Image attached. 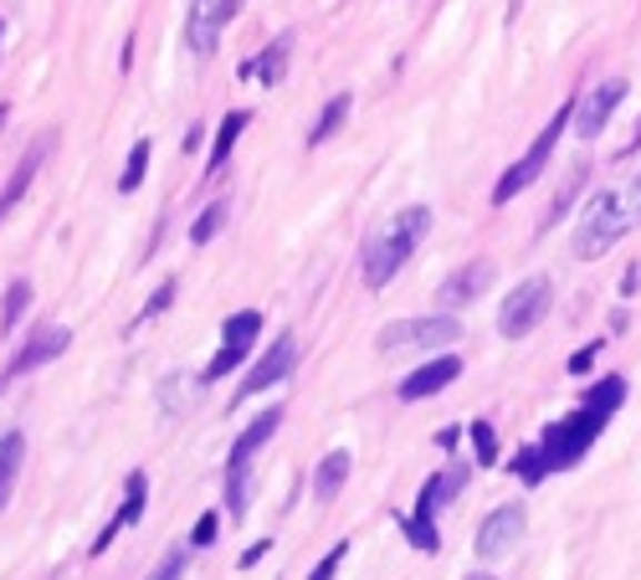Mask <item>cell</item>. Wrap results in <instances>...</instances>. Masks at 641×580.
Masks as SVG:
<instances>
[{
	"label": "cell",
	"mask_w": 641,
	"mask_h": 580,
	"mask_svg": "<svg viewBox=\"0 0 641 580\" xmlns=\"http://www.w3.org/2000/svg\"><path fill=\"white\" fill-rule=\"evenodd\" d=\"M252 493H257L252 468L227 472V513H231V524H241V519H247V509H252Z\"/></svg>",
	"instance_id": "f1b7e54d"
},
{
	"label": "cell",
	"mask_w": 641,
	"mask_h": 580,
	"mask_svg": "<svg viewBox=\"0 0 641 580\" xmlns=\"http://www.w3.org/2000/svg\"><path fill=\"white\" fill-rule=\"evenodd\" d=\"M627 78H611L601 82V88H590V93H580V103H574V134L580 139H601L605 123H611V113L627 103Z\"/></svg>",
	"instance_id": "9a60e30c"
},
{
	"label": "cell",
	"mask_w": 641,
	"mask_h": 580,
	"mask_svg": "<svg viewBox=\"0 0 641 580\" xmlns=\"http://www.w3.org/2000/svg\"><path fill=\"white\" fill-rule=\"evenodd\" d=\"M190 570V544H174V550H164V560L154 570H149V580H186Z\"/></svg>",
	"instance_id": "e575fe53"
},
{
	"label": "cell",
	"mask_w": 641,
	"mask_h": 580,
	"mask_svg": "<svg viewBox=\"0 0 641 580\" xmlns=\"http://www.w3.org/2000/svg\"><path fill=\"white\" fill-rule=\"evenodd\" d=\"M637 293H641V268L631 262V268L621 272V298H637Z\"/></svg>",
	"instance_id": "60d3db41"
},
{
	"label": "cell",
	"mask_w": 641,
	"mask_h": 580,
	"mask_svg": "<svg viewBox=\"0 0 641 580\" xmlns=\"http://www.w3.org/2000/svg\"><path fill=\"white\" fill-rule=\"evenodd\" d=\"M149 160H154V139H134V149H129V160H123V176H119V190H123V196H134V190L144 186Z\"/></svg>",
	"instance_id": "f546056e"
},
{
	"label": "cell",
	"mask_w": 641,
	"mask_h": 580,
	"mask_svg": "<svg viewBox=\"0 0 641 580\" xmlns=\"http://www.w3.org/2000/svg\"><path fill=\"white\" fill-rule=\"evenodd\" d=\"M282 406H268V411H257L247 427H241L237 437H231V452H227V472H237V468H252V458L262 452V447L272 442V437L282 432Z\"/></svg>",
	"instance_id": "e0dca14e"
},
{
	"label": "cell",
	"mask_w": 641,
	"mask_h": 580,
	"mask_svg": "<svg viewBox=\"0 0 641 580\" xmlns=\"http://www.w3.org/2000/svg\"><path fill=\"white\" fill-rule=\"evenodd\" d=\"M288 62H293V31H282V37L268 41L257 57H247V62H241V78H252L257 88H278V82L288 78Z\"/></svg>",
	"instance_id": "ac0fdd59"
},
{
	"label": "cell",
	"mask_w": 641,
	"mask_h": 580,
	"mask_svg": "<svg viewBox=\"0 0 641 580\" xmlns=\"http://www.w3.org/2000/svg\"><path fill=\"white\" fill-rule=\"evenodd\" d=\"M144 509H149V472L134 468L129 478H123V503H119L113 519H119L123 529H139V524H144Z\"/></svg>",
	"instance_id": "603a6c76"
},
{
	"label": "cell",
	"mask_w": 641,
	"mask_h": 580,
	"mask_svg": "<svg viewBox=\"0 0 641 580\" xmlns=\"http://www.w3.org/2000/svg\"><path fill=\"white\" fill-rule=\"evenodd\" d=\"M590 186V160H574L570 170H564V186L549 196V206H544V217H539V231H554L560 227V217H570V206L580 201V190Z\"/></svg>",
	"instance_id": "ffe728a7"
},
{
	"label": "cell",
	"mask_w": 641,
	"mask_h": 580,
	"mask_svg": "<svg viewBox=\"0 0 641 580\" xmlns=\"http://www.w3.org/2000/svg\"><path fill=\"white\" fill-rule=\"evenodd\" d=\"M395 529H401L405 540H411V550H421V554H437V550H441V524H437V519L395 513Z\"/></svg>",
	"instance_id": "4316f807"
},
{
	"label": "cell",
	"mask_w": 641,
	"mask_h": 580,
	"mask_svg": "<svg viewBox=\"0 0 641 580\" xmlns=\"http://www.w3.org/2000/svg\"><path fill=\"white\" fill-rule=\"evenodd\" d=\"M174 298H180V283H174V278H164V283L154 288V298H144V309L134 313V324H149V319H160V313L170 309Z\"/></svg>",
	"instance_id": "836d02e7"
},
{
	"label": "cell",
	"mask_w": 641,
	"mask_h": 580,
	"mask_svg": "<svg viewBox=\"0 0 641 580\" xmlns=\"http://www.w3.org/2000/svg\"><path fill=\"white\" fill-rule=\"evenodd\" d=\"M293 370H298V339H293V334H272V344L257 354L252 370L241 376V386H237V396H231V406L252 401V396H268L272 386L293 380Z\"/></svg>",
	"instance_id": "30bf717a"
},
{
	"label": "cell",
	"mask_w": 641,
	"mask_h": 580,
	"mask_svg": "<svg viewBox=\"0 0 641 580\" xmlns=\"http://www.w3.org/2000/svg\"><path fill=\"white\" fill-rule=\"evenodd\" d=\"M247 123H252V109H231L227 119L216 123V139H211V154H206V180H221L231 164V149L241 144V134H247Z\"/></svg>",
	"instance_id": "d6986e66"
},
{
	"label": "cell",
	"mask_w": 641,
	"mask_h": 580,
	"mask_svg": "<svg viewBox=\"0 0 641 580\" xmlns=\"http://www.w3.org/2000/svg\"><path fill=\"white\" fill-rule=\"evenodd\" d=\"M457 442H462V432H457V427H441V432H437V447H441V452H457Z\"/></svg>",
	"instance_id": "7bdbcfd3"
},
{
	"label": "cell",
	"mask_w": 641,
	"mask_h": 580,
	"mask_svg": "<svg viewBox=\"0 0 641 580\" xmlns=\"http://www.w3.org/2000/svg\"><path fill=\"white\" fill-rule=\"evenodd\" d=\"M68 344H72V329H62V324H41V329H31L21 344H16V354L6 364H0V396L11 391L21 376H31V370H41V364H52V360H62L68 354Z\"/></svg>",
	"instance_id": "9c48e42d"
},
{
	"label": "cell",
	"mask_w": 641,
	"mask_h": 580,
	"mask_svg": "<svg viewBox=\"0 0 641 580\" xmlns=\"http://www.w3.org/2000/svg\"><path fill=\"white\" fill-rule=\"evenodd\" d=\"M27 309H31V283L27 278H11L6 298H0V334H16V324L27 319Z\"/></svg>",
	"instance_id": "484cf974"
},
{
	"label": "cell",
	"mask_w": 641,
	"mask_h": 580,
	"mask_svg": "<svg viewBox=\"0 0 641 580\" xmlns=\"http://www.w3.org/2000/svg\"><path fill=\"white\" fill-rule=\"evenodd\" d=\"M0 41H6V21H0Z\"/></svg>",
	"instance_id": "7dc6e473"
},
{
	"label": "cell",
	"mask_w": 641,
	"mask_h": 580,
	"mask_svg": "<svg viewBox=\"0 0 641 580\" xmlns=\"http://www.w3.org/2000/svg\"><path fill=\"white\" fill-rule=\"evenodd\" d=\"M344 560H349V540H339L334 550H323V554H319V566L308 570V580H334V576H339V566H344Z\"/></svg>",
	"instance_id": "8d00e7d4"
},
{
	"label": "cell",
	"mask_w": 641,
	"mask_h": 580,
	"mask_svg": "<svg viewBox=\"0 0 641 580\" xmlns=\"http://www.w3.org/2000/svg\"><path fill=\"white\" fill-rule=\"evenodd\" d=\"M627 211H631V227H641V170L631 176V186H627Z\"/></svg>",
	"instance_id": "ab89813d"
},
{
	"label": "cell",
	"mask_w": 641,
	"mask_h": 580,
	"mask_svg": "<svg viewBox=\"0 0 641 580\" xmlns=\"http://www.w3.org/2000/svg\"><path fill=\"white\" fill-rule=\"evenodd\" d=\"M468 442H472V462L478 468H493L498 462V427L488 417H478V421H468Z\"/></svg>",
	"instance_id": "1f68e13d"
},
{
	"label": "cell",
	"mask_w": 641,
	"mask_h": 580,
	"mask_svg": "<svg viewBox=\"0 0 641 580\" xmlns=\"http://www.w3.org/2000/svg\"><path fill=\"white\" fill-rule=\"evenodd\" d=\"M631 154H641V119H637V134H631L627 149H621V160H631Z\"/></svg>",
	"instance_id": "ee69618b"
},
{
	"label": "cell",
	"mask_w": 641,
	"mask_h": 580,
	"mask_svg": "<svg viewBox=\"0 0 641 580\" xmlns=\"http://www.w3.org/2000/svg\"><path fill=\"white\" fill-rule=\"evenodd\" d=\"M6 119H11V103H0V129H6Z\"/></svg>",
	"instance_id": "f6af8a7d"
},
{
	"label": "cell",
	"mask_w": 641,
	"mask_h": 580,
	"mask_svg": "<svg viewBox=\"0 0 641 580\" xmlns=\"http://www.w3.org/2000/svg\"><path fill=\"white\" fill-rule=\"evenodd\" d=\"M47 154H52V134L31 139V144L21 149V160L11 164V176H6V186H0V221L11 217V211H16L21 201H27V190L37 186V176H41V164H47Z\"/></svg>",
	"instance_id": "2e32d148"
},
{
	"label": "cell",
	"mask_w": 641,
	"mask_h": 580,
	"mask_svg": "<svg viewBox=\"0 0 641 580\" xmlns=\"http://www.w3.org/2000/svg\"><path fill=\"white\" fill-rule=\"evenodd\" d=\"M468 364H462V354H452V350H441V354H431V360H421L411 370V376L395 386V396L401 401H431V396H441L447 386H457V376H462Z\"/></svg>",
	"instance_id": "5bb4252c"
},
{
	"label": "cell",
	"mask_w": 641,
	"mask_h": 580,
	"mask_svg": "<svg viewBox=\"0 0 641 580\" xmlns=\"http://www.w3.org/2000/svg\"><path fill=\"white\" fill-rule=\"evenodd\" d=\"M631 386L627 376H601V380H590L585 391H580V406H595V411H605V417H615L621 406H627Z\"/></svg>",
	"instance_id": "cb8c5ba5"
},
{
	"label": "cell",
	"mask_w": 641,
	"mask_h": 580,
	"mask_svg": "<svg viewBox=\"0 0 641 580\" xmlns=\"http://www.w3.org/2000/svg\"><path fill=\"white\" fill-rule=\"evenodd\" d=\"M493 278H498L493 257H472V262L452 268L437 283V313H457V309H468V303H478V298L493 288Z\"/></svg>",
	"instance_id": "7c38bea8"
},
{
	"label": "cell",
	"mask_w": 641,
	"mask_h": 580,
	"mask_svg": "<svg viewBox=\"0 0 641 580\" xmlns=\"http://www.w3.org/2000/svg\"><path fill=\"white\" fill-rule=\"evenodd\" d=\"M349 472H354V458H349L344 447H334L329 458H319V468H313V499H319V503H334L339 493H344Z\"/></svg>",
	"instance_id": "44dd1931"
},
{
	"label": "cell",
	"mask_w": 641,
	"mask_h": 580,
	"mask_svg": "<svg viewBox=\"0 0 641 580\" xmlns=\"http://www.w3.org/2000/svg\"><path fill=\"white\" fill-rule=\"evenodd\" d=\"M21 468H27V432H16L11 427V432H0V513H6V503H11Z\"/></svg>",
	"instance_id": "7402d4cb"
},
{
	"label": "cell",
	"mask_w": 641,
	"mask_h": 580,
	"mask_svg": "<svg viewBox=\"0 0 641 580\" xmlns=\"http://www.w3.org/2000/svg\"><path fill=\"white\" fill-rule=\"evenodd\" d=\"M349 109H354V98H349V93H334V98H329V103L319 109V119L308 123V149H313V144H329V139L344 129Z\"/></svg>",
	"instance_id": "d4e9b609"
},
{
	"label": "cell",
	"mask_w": 641,
	"mask_h": 580,
	"mask_svg": "<svg viewBox=\"0 0 641 580\" xmlns=\"http://www.w3.org/2000/svg\"><path fill=\"white\" fill-rule=\"evenodd\" d=\"M472 472H478V462H472V458H457V462H447V468H437L427 483H421L411 513H415V519H441V509H447L457 493H468Z\"/></svg>",
	"instance_id": "4fadbf2b"
},
{
	"label": "cell",
	"mask_w": 641,
	"mask_h": 580,
	"mask_svg": "<svg viewBox=\"0 0 641 580\" xmlns=\"http://www.w3.org/2000/svg\"><path fill=\"white\" fill-rule=\"evenodd\" d=\"M508 472L519 478L523 488H539L549 478V468H544V452H539V442H529V447H519L513 458H508Z\"/></svg>",
	"instance_id": "4dcf8cb0"
},
{
	"label": "cell",
	"mask_w": 641,
	"mask_h": 580,
	"mask_svg": "<svg viewBox=\"0 0 641 580\" xmlns=\"http://www.w3.org/2000/svg\"><path fill=\"white\" fill-rule=\"evenodd\" d=\"M268 554H272V534H268V540H257V544H247V550H241V570H257L262 560H268Z\"/></svg>",
	"instance_id": "f35d334b"
},
{
	"label": "cell",
	"mask_w": 641,
	"mask_h": 580,
	"mask_svg": "<svg viewBox=\"0 0 641 580\" xmlns=\"http://www.w3.org/2000/svg\"><path fill=\"white\" fill-rule=\"evenodd\" d=\"M221 540V509H206L196 524H190V550H211V544Z\"/></svg>",
	"instance_id": "d6a6232c"
},
{
	"label": "cell",
	"mask_w": 641,
	"mask_h": 580,
	"mask_svg": "<svg viewBox=\"0 0 641 580\" xmlns=\"http://www.w3.org/2000/svg\"><path fill=\"white\" fill-rule=\"evenodd\" d=\"M201 144H206V129H201V123H190V134L180 139V149H186V154H196Z\"/></svg>",
	"instance_id": "b9f144b4"
},
{
	"label": "cell",
	"mask_w": 641,
	"mask_h": 580,
	"mask_svg": "<svg viewBox=\"0 0 641 580\" xmlns=\"http://www.w3.org/2000/svg\"><path fill=\"white\" fill-rule=\"evenodd\" d=\"M468 334L462 329V319L457 313H415V319H395V324H385L380 334H374V350L380 354H441L452 350L457 339Z\"/></svg>",
	"instance_id": "5b68a950"
},
{
	"label": "cell",
	"mask_w": 641,
	"mask_h": 580,
	"mask_svg": "<svg viewBox=\"0 0 641 580\" xmlns=\"http://www.w3.org/2000/svg\"><path fill=\"white\" fill-rule=\"evenodd\" d=\"M427 237H431V206H405V211H395V217L374 231L370 242H364V252H360L364 288L380 293V288L395 283V272L411 262L415 247L427 242Z\"/></svg>",
	"instance_id": "6da1fadb"
},
{
	"label": "cell",
	"mask_w": 641,
	"mask_h": 580,
	"mask_svg": "<svg viewBox=\"0 0 641 580\" xmlns=\"http://www.w3.org/2000/svg\"><path fill=\"white\" fill-rule=\"evenodd\" d=\"M611 427V417L605 411H595V406H574L570 417H554L539 432V452H544V468L549 472H570L580 468V462L590 458V447L601 442V432Z\"/></svg>",
	"instance_id": "3957f363"
},
{
	"label": "cell",
	"mask_w": 641,
	"mask_h": 580,
	"mask_svg": "<svg viewBox=\"0 0 641 580\" xmlns=\"http://www.w3.org/2000/svg\"><path fill=\"white\" fill-rule=\"evenodd\" d=\"M523 529H529V503H523V499L498 503V509L482 513L478 534H472V554H478V566H493V560L513 554V544L523 540Z\"/></svg>",
	"instance_id": "52a82bcc"
},
{
	"label": "cell",
	"mask_w": 641,
	"mask_h": 580,
	"mask_svg": "<svg viewBox=\"0 0 641 580\" xmlns=\"http://www.w3.org/2000/svg\"><path fill=\"white\" fill-rule=\"evenodd\" d=\"M247 0H190L186 6V47L196 57H211L221 47V31L241 16Z\"/></svg>",
	"instance_id": "8fae6325"
},
{
	"label": "cell",
	"mask_w": 641,
	"mask_h": 580,
	"mask_svg": "<svg viewBox=\"0 0 641 580\" xmlns=\"http://www.w3.org/2000/svg\"><path fill=\"white\" fill-rule=\"evenodd\" d=\"M574 103H580V93H570V98H564L560 109H554V119H549L544 129H539V139H534V144L523 149L519 160H513V164H508V170H503V176H498V186H493V206L519 201L523 190H529V186H534V180L549 170V160H554V149H560V139L574 129Z\"/></svg>",
	"instance_id": "7a4b0ae2"
},
{
	"label": "cell",
	"mask_w": 641,
	"mask_h": 580,
	"mask_svg": "<svg viewBox=\"0 0 641 580\" xmlns=\"http://www.w3.org/2000/svg\"><path fill=\"white\" fill-rule=\"evenodd\" d=\"M549 309H554V283H549L544 272H534V278H523V283L503 298V309H498V334L503 339L534 334V329L549 319Z\"/></svg>",
	"instance_id": "8992f818"
},
{
	"label": "cell",
	"mask_w": 641,
	"mask_h": 580,
	"mask_svg": "<svg viewBox=\"0 0 641 580\" xmlns=\"http://www.w3.org/2000/svg\"><path fill=\"white\" fill-rule=\"evenodd\" d=\"M231 221V201H211L201 217L190 221V247H211L221 237V227Z\"/></svg>",
	"instance_id": "83f0119b"
},
{
	"label": "cell",
	"mask_w": 641,
	"mask_h": 580,
	"mask_svg": "<svg viewBox=\"0 0 641 580\" xmlns=\"http://www.w3.org/2000/svg\"><path fill=\"white\" fill-rule=\"evenodd\" d=\"M119 534H123V524H119V519H108V524L98 529V540L88 544V554H93V560H98V554H108V544L119 540Z\"/></svg>",
	"instance_id": "74e56055"
},
{
	"label": "cell",
	"mask_w": 641,
	"mask_h": 580,
	"mask_svg": "<svg viewBox=\"0 0 641 580\" xmlns=\"http://www.w3.org/2000/svg\"><path fill=\"white\" fill-rule=\"evenodd\" d=\"M601 350H605V334H595L590 344H580V350L570 354V364H564V370H570V376H590V370H595V360H601Z\"/></svg>",
	"instance_id": "d590c367"
},
{
	"label": "cell",
	"mask_w": 641,
	"mask_h": 580,
	"mask_svg": "<svg viewBox=\"0 0 641 580\" xmlns=\"http://www.w3.org/2000/svg\"><path fill=\"white\" fill-rule=\"evenodd\" d=\"M631 231V211H627V190H590L585 211H580V221H574V257L580 262H595V257H605L621 237Z\"/></svg>",
	"instance_id": "277c9868"
},
{
	"label": "cell",
	"mask_w": 641,
	"mask_h": 580,
	"mask_svg": "<svg viewBox=\"0 0 641 580\" xmlns=\"http://www.w3.org/2000/svg\"><path fill=\"white\" fill-rule=\"evenodd\" d=\"M468 580H498V576H488V570H472V576Z\"/></svg>",
	"instance_id": "bcb514c9"
},
{
	"label": "cell",
	"mask_w": 641,
	"mask_h": 580,
	"mask_svg": "<svg viewBox=\"0 0 641 580\" xmlns=\"http://www.w3.org/2000/svg\"><path fill=\"white\" fill-rule=\"evenodd\" d=\"M257 334H262V313L257 309H237L221 324V350L211 354V364L201 370V386H216V380H227L231 370H241L247 364V354L257 350Z\"/></svg>",
	"instance_id": "ba28073f"
}]
</instances>
